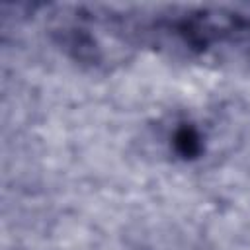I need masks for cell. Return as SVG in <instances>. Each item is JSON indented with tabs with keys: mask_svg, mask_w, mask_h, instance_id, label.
<instances>
[{
	"mask_svg": "<svg viewBox=\"0 0 250 250\" xmlns=\"http://www.w3.org/2000/svg\"><path fill=\"white\" fill-rule=\"evenodd\" d=\"M176 146L184 156H193L199 150V137L195 135L193 129L184 127L182 131H178L176 135Z\"/></svg>",
	"mask_w": 250,
	"mask_h": 250,
	"instance_id": "cell-1",
	"label": "cell"
}]
</instances>
